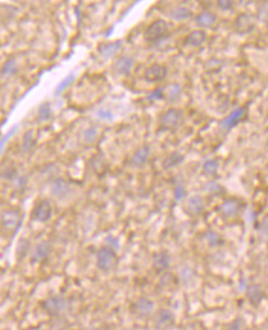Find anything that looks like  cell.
I'll list each match as a JSON object with an SVG mask.
<instances>
[{
  "label": "cell",
  "mask_w": 268,
  "mask_h": 330,
  "mask_svg": "<svg viewBox=\"0 0 268 330\" xmlns=\"http://www.w3.org/2000/svg\"><path fill=\"white\" fill-rule=\"evenodd\" d=\"M260 231H261L262 235L266 236V238H268V216L264 217V219L262 220Z\"/></svg>",
  "instance_id": "f35d334b"
},
{
  "label": "cell",
  "mask_w": 268,
  "mask_h": 330,
  "mask_svg": "<svg viewBox=\"0 0 268 330\" xmlns=\"http://www.w3.org/2000/svg\"><path fill=\"white\" fill-rule=\"evenodd\" d=\"M150 153H151L150 146L145 145V146L137 148V150L135 151V153L132 155L130 160V163L134 167H142V166L146 165L147 161H149Z\"/></svg>",
  "instance_id": "e0dca14e"
},
{
  "label": "cell",
  "mask_w": 268,
  "mask_h": 330,
  "mask_svg": "<svg viewBox=\"0 0 268 330\" xmlns=\"http://www.w3.org/2000/svg\"><path fill=\"white\" fill-rule=\"evenodd\" d=\"M195 21H197L198 26L207 29V27H212L216 23V16L210 11H203L195 17Z\"/></svg>",
  "instance_id": "7402d4cb"
},
{
  "label": "cell",
  "mask_w": 268,
  "mask_h": 330,
  "mask_svg": "<svg viewBox=\"0 0 268 330\" xmlns=\"http://www.w3.org/2000/svg\"><path fill=\"white\" fill-rule=\"evenodd\" d=\"M204 239H205L208 245L212 247H219L225 243L222 236L219 232L214 231V230H208L205 234H204Z\"/></svg>",
  "instance_id": "603a6c76"
},
{
  "label": "cell",
  "mask_w": 268,
  "mask_h": 330,
  "mask_svg": "<svg viewBox=\"0 0 268 330\" xmlns=\"http://www.w3.org/2000/svg\"><path fill=\"white\" fill-rule=\"evenodd\" d=\"M166 75H167V68L159 63H153L145 71V80L149 82H159L164 80Z\"/></svg>",
  "instance_id": "5bb4252c"
},
{
  "label": "cell",
  "mask_w": 268,
  "mask_h": 330,
  "mask_svg": "<svg viewBox=\"0 0 268 330\" xmlns=\"http://www.w3.org/2000/svg\"><path fill=\"white\" fill-rule=\"evenodd\" d=\"M130 312L132 316L138 319H147L155 313V303L150 298L140 297L130 305Z\"/></svg>",
  "instance_id": "3957f363"
},
{
  "label": "cell",
  "mask_w": 268,
  "mask_h": 330,
  "mask_svg": "<svg viewBox=\"0 0 268 330\" xmlns=\"http://www.w3.org/2000/svg\"><path fill=\"white\" fill-rule=\"evenodd\" d=\"M35 145V139H34V131L30 130V131L26 132L23 138V144H21V151L24 153L29 152L31 150V147Z\"/></svg>",
  "instance_id": "83f0119b"
},
{
  "label": "cell",
  "mask_w": 268,
  "mask_h": 330,
  "mask_svg": "<svg viewBox=\"0 0 268 330\" xmlns=\"http://www.w3.org/2000/svg\"><path fill=\"white\" fill-rule=\"evenodd\" d=\"M256 26V16L252 14H240L235 20V30L241 35L250 34Z\"/></svg>",
  "instance_id": "ba28073f"
},
{
  "label": "cell",
  "mask_w": 268,
  "mask_h": 330,
  "mask_svg": "<svg viewBox=\"0 0 268 330\" xmlns=\"http://www.w3.org/2000/svg\"><path fill=\"white\" fill-rule=\"evenodd\" d=\"M219 169V162L216 160H208V161L204 162L203 165V171L205 172L207 174H216Z\"/></svg>",
  "instance_id": "f546056e"
},
{
  "label": "cell",
  "mask_w": 268,
  "mask_h": 330,
  "mask_svg": "<svg viewBox=\"0 0 268 330\" xmlns=\"http://www.w3.org/2000/svg\"><path fill=\"white\" fill-rule=\"evenodd\" d=\"M184 196H185L184 187H183L182 184H178V186L176 187V189H174V199H176L177 202H179L184 198Z\"/></svg>",
  "instance_id": "8d00e7d4"
},
{
  "label": "cell",
  "mask_w": 268,
  "mask_h": 330,
  "mask_svg": "<svg viewBox=\"0 0 268 330\" xmlns=\"http://www.w3.org/2000/svg\"><path fill=\"white\" fill-rule=\"evenodd\" d=\"M35 330H50V329H47V328H38V329H35Z\"/></svg>",
  "instance_id": "60d3db41"
},
{
  "label": "cell",
  "mask_w": 268,
  "mask_h": 330,
  "mask_svg": "<svg viewBox=\"0 0 268 330\" xmlns=\"http://www.w3.org/2000/svg\"><path fill=\"white\" fill-rule=\"evenodd\" d=\"M233 7H234V3L230 2V0H220V2H218V8L222 11L231 10Z\"/></svg>",
  "instance_id": "74e56055"
},
{
  "label": "cell",
  "mask_w": 268,
  "mask_h": 330,
  "mask_svg": "<svg viewBox=\"0 0 268 330\" xmlns=\"http://www.w3.org/2000/svg\"><path fill=\"white\" fill-rule=\"evenodd\" d=\"M245 295H246V298H248L249 303L254 305V307H258L264 299L263 289H262L260 284H256V283L249 284V286L246 287Z\"/></svg>",
  "instance_id": "4fadbf2b"
},
{
  "label": "cell",
  "mask_w": 268,
  "mask_h": 330,
  "mask_svg": "<svg viewBox=\"0 0 268 330\" xmlns=\"http://www.w3.org/2000/svg\"><path fill=\"white\" fill-rule=\"evenodd\" d=\"M38 119L42 120V122H47V120L51 119L52 117V110H51V105L48 102L42 103V104L38 107Z\"/></svg>",
  "instance_id": "f1b7e54d"
},
{
  "label": "cell",
  "mask_w": 268,
  "mask_h": 330,
  "mask_svg": "<svg viewBox=\"0 0 268 330\" xmlns=\"http://www.w3.org/2000/svg\"><path fill=\"white\" fill-rule=\"evenodd\" d=\"M183 113L179 109H168L166 113L162 114L161 119H159V123L163 126L164 129H176L177 126L179 125L180 122H182Z\"/></svg>",
  "instance_id": "30bf717a"
},
{
  "label": "cell",
  "mask_w": 268,
  "mask_h": 330,
  "mask_svg": "<svg viewBox=\"0 0 268 330\" xmlns=\"http://www.w3.org/2000/svg\"><path fill=\"white\" fill-rule=\"evenodd\" d=\"M243 203L237 198H229L219 207V214L224 219H234L243 210Z\"/></svg>",
  "instance_id": "5b68a950"
},
{
  "label": "cell",
  "mask_w": 268,
  "mask_h": 330,
  "mask_svg": "<svg viewBox=\"0 0 268 330\" xmlns=\"http://www.w3.org/2000/svg\"><path fill=\"white\" fill-rule=\"evenodd\" d=\"M185 211L191 217H199L205 210V201L201 196H192L185 202Z\"/></svg>",
  "instance_id": "8fae6325"
},
{
  "label": "cell",
  "mask_w": 268,
  "mask_h": 330,
  "mask_svg": "<svg viewBox=\"0 0 268 330\" xmlns=\"http://www.w3.org/2000/svg\"><path fill=\"white\" fill-rule=\"evenodd\" d=\"M163 98H164V93L162 88H157V89L153 90L151 94L147 96V99H150V101H161V99Z\"/></svg>",
  "instance_id": "e575fe53"
},
{
  "label": "cell",
  "mask_w": 268,
  "mask_h": 330,
  "mask_svg": "<svg viewBox=\"0 0 268 330\" xmlns=\"http://www.w3.org/2000/svg\"><path fill=\"white\" fill-rule=\"evenodd\" d=\"M74 80H76V73H73V72H72V73H69L67 77L65 78V80H63L61 83L58 84V86H57V88L55 89V95H61L63 92H65L66 89H67V88L71 86L72 83H73Z\"/></svg>",
  "instance_id": "4316f807"
},
{
  "label": "cell",
  "mask_w": 268,
  "mask_h": 330,
  "mask_svg": "<svg viewBox=\"0 0 268 330\" xmlns=\"http://www.w3.org/2000/svg\"><path fill=\"white\" fill-rule=\"evenodd\" d=\"M174 323H176V317H174L173 312L167 308H162L155 314L153 325L157 330H170L174 325Z\"/></svg>",
  "instance_id": "52a82bcc"
},
{
  "label": "cell",
  "mask_w": 268,
  "mask_h": 330,
  "mask_svg": "<svg viewBox=\"0 0 268 330\" xmlns=\"http://www.w3.org/2000/svg\"><path fill=\"white\" fill-rule=\"evenodd\" d=\"M180 94V86L178 84H173V86L170 87V90H168V99L170 101H176Z\"/></svg>",
  "instance_id": "836d02e7"
},
{
  "label": "cell",
  "mask_w": 268,
  "mask_h": 330,
  "mask_svg": "<svg viewBox=\"0 0 268 330\" xmlns=\"http://www.w3.org/2000/svg\"><path fill=\"white\" fill-rule=\"evenodd\" d=\"M134 65H135V60L132 59V57L122 56L116 61L114 69H115L117 74L126 75V74H130L132 68H134Z\"/></svg>",
  "instance_id": "d6986e66"
},
{
  "label": "cell",
  "mask_w": 268,
  "mask_h": 330,
  "mask_svg": "<svg viewBox=\"0 0 268 330\" xmlns=\"http://www.w3.org/2000/svg\"><path fill=\"white\" fill-rule=\"evenodd\" d=\"M51 251H52V246H51L50 241L44 240L41 243L37 244L36 249L31 255V260L34 262H41L45 261V260L48 259V256L51 255Z\"/></svg>",
  "instance_id": "2e32d148"
},
{
  "label": "cell",
  "mask_w": 268,
  "mask_h": 330,
  "mask_svg": "<svg viewBox=\"0 0 268 330\" xmlns=\"http://www.w3.org/2000/svg\"><path fill=\"white\" fill-rule=\"evenodd\" d=\"M207 41V34L204 30H194L185 37V44L193 47H199Z\"/></svg>",
  "instance_id": "ffe728a7"
},
{
  "label": "cell",
  "mask_w": 268,
  "mask_h": 330,
  "mask_svg": "<svg viewBox=\"0 0 268 330\" xmlns=\"http://www.w3.org/2000/svg\"><path fill=\"white\" fill-rule=\"evenodd\" d=\"M192 15H193L192 11L189 10V9L183 8V7L176 8L171 11V17H172L173 20H178V21L189 19V17H192Z\"/></svg>",
  "instance_id": "d4e9b609"
},
{
  "label": "cell",
  "mask_w": 268,
  "mask_h": 330,
  "mask_svg": "<svg viewBox=\"0 0 268 330\" xmlns=\"http://www.w3.org/2000/svg\"><path fill=\"white\" fill-rule=\"evenodd\" d=\"M71 192L69 184L66 182V180L63 178H57L55 182L51 186V195H52L57 199L66 198Z\"/></svg>",
  "instance_id": "ac0fdd59"
},
{
  "label": "cell",
  "mask_w": 268,
  "mask_h": 330,
  "mask_svg": "<svg viewBox=\"0 0 268 330\" xmlns=\"http://www.w3.org/2000/svg\"><path fill=\"white\" fill-rule=\"evenodd\" d=\"M117 263L115 250L109 246H103L96 251V267L103 272H110Z\"/></svg>",
  "instance_id": "7a4b0ae2"
},
{
  "label": "cell",
  "mask_w": 268,
  "mask_h": 330,
  "mask_svg": "<svg viewBox=\"0 0 268 330\" xmlns=\"http://www.w3.org/2000/svg\"><path fill=\"white\" fill-rule=\"evenodd\" d=\"M96 138H98V129L95 126H90L84 131V141L87 144H93L96 140Z\"/></svg>",
  "instance_id": "1f68e13d"
},
{
  "label": "cell",
  "mask_w": 268,
  "mask_h": 330,
  "mask_svg": "<svg viewBox=\"0 0 268 330\" xmlns=\"http://www.w3.org/2000/svg\"><path fill=\"white\" fill-rule=\"evenodd\" d=\"M152 265H153V269H155L157 274L166 272L168 268L171 267L170 254L166 253V251H159V253H156L155 255H153Z\"/></svg>",
  "instance_id": "9a60e30c"
},
{
  "label": "cell",
  "mask_w": 268,
  "mask_h": 330,
  "mask_svg": "<svg viewBox=\"0 0 268 330\" xmlns=\"http://www.w3.org/2000/svg\"><path fill=\"white\" fill-rule=\"evenodd\" d=\"M41 307L48 316L57 318L63 316L68 310V301L61 295H53L42 301Z\"/></svg>",
  "instance_id": "6da1fadb"
},
{
  "label": "cell",
  "mask_w": 268,
  "mask_h": 330,
  "mask_svg": "<svg viewBox=\"0 0 268 330\" xmlns=\"http://www.w3.org/2000/svg\"><path fill=\"white\" fill-rule=\"evenodd\" d=\"M3 178H4V180H8V181H13L15 180V178H16V169L13 168V167H8V169H5L4 172H3Z\"/></svg>",
  "instance_id": "d590c367"
},
{
  "label": "cell",
  "mask_w": 268,
  "mask_h": 330,
  "mask_svg": "<svg viewBox=\"0 0 268 330\" xmlns=\"http://www.w3.org/2000/svg\"><path fill=\"white\" fill-rule=\"evenodd\" d=\"M87 330H100V329H96V328H89V329H87Z\"/></svg>",
  "instance_id": "b9f144b4"
},
{
  "label": "cell",
  "mask_w": 268,
  "mask_h": 330,
  "mask_svg": "<svg viewBox=\"0 0 268 330\" xmlns=\"http://www.w3.org/2000/svg\"><path fill=\"white\" fill-rule=\"evenodd\" d=\"M53 216V208L48 201H41L38 204H36L32 211V219L38 223H47L50 222Z\"/></svg>",
  "instance_id": "9c48e42d"
},
{
  "label": "cell",
  "mask_w": 268,
  "mask_h": 330,
  "mask_svg": "<svg viewBox=\"0 0 268 330\" xmlns=\"http://www.w3.org/2000/svg\"><path fill=\"white\" fill-rule=\"evenodd\" d=\"M121 46H122V41L121 40H117V41L109 42V44H105L104 46L100 48L101 57H104V59H111V57L115 56V54L119 52Z\"/></svg>",
  "instance_id": "44dd1931"
},
{
  "label": "cell",
  "mask_w": 268,
  "mask_h": 330,
  "mask_svg": "<svg viewBox=\"0 0 268 330\" xmlns=\"http://www.w3.org/2000/svg\"><path fill=\"white\" fill-rule=\"evenodd\" d=\"M243 326H245V323H243L242 318L237 317L231 320L230 323H228L224 326V330H243Z\"/></svg>",
  "instance_id": "4dcf8cb0"
},
{
  "label": "cell",
  "mask_w": 268,
  "mask_h": 330,
  "mask_svg": "<svg viewBox=\"0 0 268 330\" xmlns=\"http://www.w3.org/2000/svg\"><path fill=\"white\" fill-rule=\"evenodd\" d=\"M17 69V62L15 59H9L7 62L4 63V66H3L2 68V75L3 77H7V75H14L16 74Z\"/></svg>",
  "instance_id": "484cf974"
},
{
  "label": "cell",
  "mask_w": 268,
  "mask_h": 330,
  "mask_svg": "<svg viewBox=\"0 0 268 330\" xmlns=\"http://www.w3.org/2000/svg\"><path fill=\"white\" fill-rule=\"evenodd\" d=\"M21 224V216L19 210L8 209L2 214V228L4 232H13L15 234L16 229Z\"/></svg>",
  "instance_id": "8992f818"
},
{
  "label": "cell",
  "mask_w": 268,
  "mask_h": 330,
  "mask_svg": "<svg viewBox=\"0 0 268 330\" xmlns=\"http://www.w3.org/2000/svg\"><path fill=\"white\" fill-rule=\"evenodd\" d=\"M183 160H184V156L182 155V153L179 152H172L170 156L167 157V159L163 161V168L166 169H170L172 167H176V166H178L179 163H182Z\"/></svg>",
  "instance_id": "cb8c5ba5"
},
{
  "label": "cell",
  "mask_w": 268,
  "mask_h": 330,
  "mask_svg": "<svg viewBox=\"0 0 268 330\" xmlns=\"http://www.w3.org/2000/svg\"><path fill=\"white\" fill-rule=\"evenodd\" d=\"M267 147H268V139H267Z\"/></svg>",
  "instance_id": "7bdbcfd3"
},
{
  "label": "cell",
  "mask_w": 268,
  "mask_h": 330,
  "mask_svg": "<svg viewBox=\"0 0 268 330\" xmlns=\"http://www.w3.org/2000/svg\"><path fill=\"white\" fill-rule=\"evenodd\" d=\"M168 34V24L164 20H156L149 25L145 31V38L147 41L157 42L164 38Z\"/></svg>",
  "instance_id": "277c9868"
},
{
  "label": "cell",
  "mask_w": 268,
  "mask_h": 330,
  "mask_svg": "<svg viewBox=\"0 0 268 330\" xmlns=\"http://www.w3.org/2000/svg\"><path fill=\"white\" fill-rule=\"evenodd\" d=\"M246 113H248V108H245V107L235 109L233 113L229 114L228 117L225 118L224 120H222V122L220 123V126L224 130L233 129L234 126H236L237 124H239L241 120H242L243 118H245Z\"/></svg>",
  "instance_id": "7c38bea8"
},
{
  "label": "cell",
  "mask_w": 268,
  "mask_h": 330,
  "mask_svg": "<svg viewBox=\"0 0 268 330\" xmlns=\"http://www.w3.org/2000/svg\"><path fill=\"white\" fill-rule=\"evenodd\" d=\"M17 128H19V125H15V126H14V128H13V129H11V130H10V131H9V134H7V135H5V136H4V138H3V139H2V147H4L5 142H7V140H9V139H10V138H11V136H13V135H14V132H15V131H16V130H17Z\"/></svg>",
  "instance_id": "ab89813d"
},
{
  "label": "cell",
  "mask_w": 268,
  "mask_h": 330,
  "mask_svg": "<svg viewBox=\"0 0 268 330\" xmlns=\"http://www.w3.org/2000/svg\"><path fill=\"white\" fill-rule=\"evenodd\" d=\"M96 117L99 118V119L101 120H105V122H113L114 120V114L111 113L110 110H108V109H99L98 111H96Z\"/></svg>",
  "instance_id": "d6a6232c"
}]
</instances>
